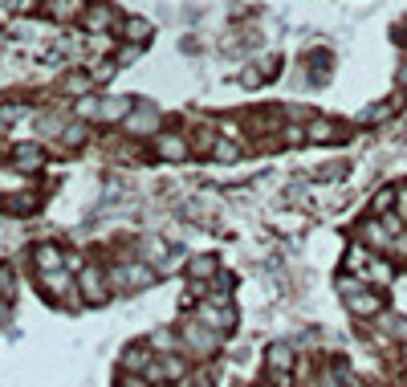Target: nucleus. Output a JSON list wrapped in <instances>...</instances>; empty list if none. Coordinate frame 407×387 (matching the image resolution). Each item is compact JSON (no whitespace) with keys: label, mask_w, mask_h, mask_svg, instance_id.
<instances>
[{"label":"nucleus","mask_w":407,"mask_h":387,"mask_svg":"<svg viewBox=\"0 0 407 387\" xmlns=\"http://www.w3.org/2000/svg\"><path fill=\"white\" fill-rule=\"evenodd\" d=\"M82 24H86L90 33H102L106 24H114V8H110V4H90L86 17H82Z\"/></svg>","instance_id":"obj_1"},{"label":"nucleus","mask_w":407,"mask_h":387,"mask_svg":"<svg viewBox=\"0 0 407 387\" xmlns=\"http://www.w3.org/2000/svg\"><path fill=\"white\" fill-rule=\"evenodd\" d=\"M119 282H126V286H147V282H151V269L126 265V269H119Z\"/></svg>","instance_id":"obj_7"},{"label":"nucleus","mask_w":407,"mask_h":387,"mask_svg":"<svg viewBox=\"0 0 407 387\" xmlns=\"http://www.w3.org/2000/svg\"><path fill=\"white\" fill-rule=\"evenodd\" d=\"M122 363L131 367V371H147V367H151V355H147L143 346H126V355H122Z\"/></svg>","instance_id":"obj_6"},{"label":"nucleus","mask_w":407,"mask_h":387,"mask_svg":"<svg viewBox=\"0 0 407 387\" xmlns=\"http://www.w3.org/2000/svg\"><path fill=\"white\" fill-rule=\"evenodd\" d=\"M212 273H216L212 257H195V261H192V277H212Z\"/></svg>","instance_id":"obj_13"},{"label":"nucleus","mask_w":407,"mask_h":387,"mask_svg":"<svg viewBox=\"0 0 407 387\" xmlns=\"http://www.w3.org/2000/svg\"><path fill=\"white\" fill-rule=\"evenodd\" d=\"M122 387H147L143 379H122Z\"/></svg>","instance_id":"obj_16"},{"label":"nucleus","mask_w":407,"mask_h":387,"mask_svg":"<svg viewBox=\"0 0 407 387\" xmlns=\"http://www.w3.org/2000/svg\"><path fill=\"white\" fill-rule=\"evenodd\" d=\"M122 37H126V41H139V45H143L147 37H151V24L139 21V17H131V21H122Z\"/></svg>","instance_id":"obj_5"},{"label":"nucleus","mask_w":407,"mask_h":387,"mask_svg":"<svg viewBox=\"0 0 407 387\" xmlns=\"http://www.w3.org/2000/svg\"><path fill=\"white\" fill-rule=\"evenodd\" d=\"M126 110H131V98H110V102H102V115H98V119H122V115H126Z\"/></svg>","instance_id":"obj_9"},{"label":"nucleus","mask_w":407,"mask_h":387,"mask_svg":"<svg viewBox=\"0 0 407 387\" xmlns=\"http://www.w3.org/2000/svg\"><path fill=\"white\" fill-rule=\"evenodd\" d=\"M310 139H330V122H313Z\"/></svg>","instance_id":"obj_14"},{"label":"nucleus","mask_w":407,"mask_h":387,"mask_svg":"<svg viewBox=\"0 0 407 387\" xmlns=\"http://www.w3.org/2000/svg\"><path fill=\"white\" fill-rule=\"evenodd\" d=\"M155 122H159V115H155L151 106H143V110L131 119V131H143V135H147V131H155Z\"/></svg>","instance_id":"obj_12"},{"label":"nucleus","mask_w":407,"mask_h":387,"mask_svg":"<svg viewBox=\"0 0 407 387\" xmlns=\"http://www.w3.org/2000/svg\"><path fill=\"white\" fill-rule=\"evenodd\" d=\"M37 265H41V273L57 269V265H61V253H57L53 244H41V249H37Z\"/></svg>","instance_id":"obj_10"},{"label":"nucleus","mask_w":407,"mask_h":387,"mask_svg":"<svg viewBox=\"0 0 407 387\" xmlns=\"http://www.w3.org/2000/svg\"><path fill=\"white\" fill-rule=\"evenodd\" d=\"M269 367H277V371H289V367H293V351L277 342V346L269 351Z\"/></svg>","instance_id":"obj_11"},{"label":"nucleus","mask_w":407,"mask_h":387,"mask_svg":"<svg viewBox=\"0 0 407 387\" xmlns=\"http://www.w3.org/2000/svg\"><path fill=\"white\" fill-rule=\"evenodd\" d=\"M13 159H17V168L21 171H37L41 163H45V155H41V147H33V143H21V147H13Z\"/></svg>","instance_id":"obj_2"},{"label":"nucleus","mask_w":407,"mask_h":387,"mask_svg":"<svg viewBox=\"0 0 407 387\" xmlns=\"http://www.w3.org/2000/svg\"><path fill=\"white\" fill-rule=\"evenodd\" d=\"M399 86H407V66H404V70H399Z\"/></svg>","instance_id":"obj_17"},{"label":"nucleus","mask_w":407,"mask_h":387,"mask_svg":"<svg viewBox=\"0 0 407 387\" xmlns=\"http://www.w3.org/2000/svg\"><path fill=\"white\" fill-rule=\"evenodd\" d=\"M0 293H4V298L13 293V273H8V269H0Z\"/></svg>","instance_id":"obj_15"},{"label":"nucleus","mask_w":407,"mask_h":387,"mask_svg":"<svg viewBox=\"0 0 407 387\" xmlns=\"http://www.w3.org/2000/svg\"><path fill=\"white\" fill-rule=\"evenodd\" d=\"M159 155H168V159H184L188 147H184V139H175V135H163V139H159Z\"/></svg>","instance_id":"obj_8"},{"label":"nucleus","mask_w":407,"mask_h":387,"mask_svg":"<svg viewBox=\"0 0 407 387\" xmlns=\"http://www.w3.org/2000/svg\"><path fill=\"white\" fill-rule=\"evenodd\" d=\"M346 302H350L355 314H379V306H383L375 293H346Z\"/></svg>","instance_id":"obj_3"},{"label":"nucleus","mask_w":407,"mask_h":387,"mask_svg":"<svg viewBox=\"0 0 407 387\" xmlns=\"http://www.w3.org/2000/svg\"><path fill=\"white\" fill-rule=\"evenodd\" d=\"M82 290H86L90 302H102V298H106V293H102V273H98V269H82Z\"/></svg>","instance_id":"obj_4"}]
</instances>
